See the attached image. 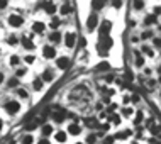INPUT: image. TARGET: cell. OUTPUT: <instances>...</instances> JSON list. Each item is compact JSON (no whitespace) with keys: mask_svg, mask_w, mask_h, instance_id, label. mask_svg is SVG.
I'll return each mask as SVG.
<instances>
[{"mask_svg":"<svg viewBox=\"0 0 161 144\" xmlns=\"http://www.w3.org/2000/svg\"><path fill=\"white\" fill-rule=\"evenodd\" d=\"M8 24L12 25V27H21L22 24H24V19H22V15H19V14H12V15H8Z\"/></svg>","mask_w":161,"mask_h":144,"instance_id":"cell-1","label":"cell"},{"mask_svg":"<svg viewBox=\"0 0 161 144\" xmlns=\"http://www.w3.org/2000/svg\"><path fill=\"white\" fill-rule=\"evenodd\" d=\"M5 110H7L10 115H14L21 110V105H19V102H7V103H5Z\"/></svg>","mask_w":161,"mask_h":144,"instance_id":"cell-2","label":"cell"},{"mask_svg":"<svg viewBox=\"0 0 161 144\" xmlns=\"http://www.w3.org/2000/svg\"><path fill=\"white\" fill-rule=\"evenodd\" d=\"M97 22H98L97 14H90L88 19H87V29H88L90 32H92V31H95V27H97Z\"/></svg>","mask_w":161,"mask_h":144,"instance_id":"cell-3","label":"cell"},{"mask_svg":"<svg viewBox=\"0 0 161 144\" xmlns=\"http://www.w3.org/2000/svg\"><path fill=\"white\" fill-rule=\"evenodd\" d=\"M42 56H44L46 59L56 58V49L53 46H44V47H42Z\"/></svg>","mask_w":161,"mask_h":144,"instance_id":"cell-4","label":"cell"},{"mask_svg":"<svg viewBox=\"0 0 161 144\" xmlns=\"http://www.w3.org/2000/svg\"><path fill=\"white\" fill-rule=\"evenodd\" d=\"M76 42V38L73 32H68L66 36H64V44H66V47H73Z\"/></svg>","mask_w":161,"mask_h":144,"instance_id":"cell-5","label":"cell"},{"mask_svg":"<svg viewBox=\"0 0 161 144\" xmlns=\"http://www.w3.org/2000/svg\"><path fill=\"white\" fill-rule=\"evenodd\" d=\"M110 29H112V24H110L109 21H105L104 24L100 25V36H102V38H105L107 34H109V31H110Z\"/></svg>","mask_w":161,"mask_h":144,"instance_id":"cell-6","label":"cell"},{"mask_svg":"<svg viewBox=\"0 0 161 144\" xmlns=\"http://www.w3.org/2000/svg\"><path fill=\"white\" fill-rule=\"evenodd\" d=\"M56 66H58L59 70H64V68L70 66V59L64 58V56H63V58H58V59H56Z\"/></svg>","mask_w":161,"mask_h":144,"instance_id":"cell-7","label":"cell"},{"mask_svg":"<svg viewBox=\"0 0 161 144\" xmlns=\"http://www.w3.org/2000/svg\"><path fill=\"white\" fill-rule=\"evenodd\" d=\"M68 132L71 136H78L81 132V127L78 126V124H70V126H68Z\"/></svg>","mask_w":161,"mask_h":144,"instance_id":"cell-8","label":"cell"},{"mask_svg":"<svg viewBox=\"0 0 161 144\" xmlns=\"http://www.w3.org/2000/svg\"><path fill=\"white\" fill-rule=\"evenodd\" d=\"M44 29H46V25L42 24V22H34V24H32V31H34V32L41 34V32H44Z\"/></svg>","mask_w":161,"mask_h":144,"instance_id":"cell-9","label":"cell"},{"mask_svg":"<svg viewBox=\"0 0 161 144\" xmlns=\"http://www.w3.org/2000/svg\"><path fill=\"white\" fill-rule=\"evenodd\" d=\"M41 131H42V136H44V137H48L49 134H53V126H51V124H44Z\"/></svg>","mask_w":161,"mask_h":144,"instance_id":"cell-10","label":"cell"},{"mask_svg":"<svg viewBox=\"0 0 161 144\" xmlns=\"http://www.w3.org/2000/svg\"><path fill=\"white\" fill-rule=\"evenodd\" d=\"M22 46H24L25 47V49H34V42L32 41H31V39L29 38H22Z\"/></svg>","mask_w":161,"mask_h":144,"instance_id":"cell-11","label":"cell"},{"mask_svg":"<svg viewBox=\"0 0 161 144\" xmlns=\"http://www.w3.org/2000/svg\"><path fill=\"white\" fill-rule=\"evenodd\" d=\"M53 76H54V75H53V71H51V70H46V71L42 73L41 78H42V81H53Z\"/></svg>","mask_w":161,"mask_h":144,"instance_id":"cell-12","label":"cell"},{"mask_svg":"<svg viewBox=\"0 0 161 144\" xmlns=\"http://www.w3.org/2000/svg\"><path fill=\"white\" fill-rule=\"evenodd\" d=\"M32 88L36 90V92H41V88H42V78H36V80L32 81Z\"/></svg>","mask_w":161,"mask_h":144,"instance_id":"cell-13","label":"cell"},{"mask_svg":"<svg viewBox=\"0 0 161 144\" xmlns=\"http://www.w3.org/2000/svg\"><path fill=\"white\" fill-rule=\"evenodd\" d=\"M49 41H51V42H59V41H61V34H59V32L49 34Z\"/></svg>","mask_w":161,"mask_h":144,"instance_id":"cell-14","label":"cell"},{"mask_svg":"<svg viewBox=\"0 0 161 144\" xmlns=\"http://www.w3.org/2000/svg\"><path fill=\"white\" fill-rule=\"evenodd\" d=\"M56 141H58V142H64V141H66V132H63V131L56 132Z\"/></svg>","mask_w":161,"mask_h":144,"instance_id":"cell-15","label":"cell"},{"mask_svg":"<svg viewBox=\"0 0 161 144\" xmlns=\"http://www.w3.org/2000/svg\"><path fill=\"white\" fill-rule=\"evenodd\" d=\"M8 63H10V66H17V64L21 63V58L17 54H14V56H10V61H8Z\"/></svg>","mask_w":161,"mask_h":144,"instance_id":"cell-16","label":"cell"},{"mask_svg":"<svg viewBox=\"0 0 161 144\" xmlns=\"http://www.w3.org/2000/svg\"><path fill=\"white\" fill-rule=\"evenodd\" d=\"M17 85H19V78H10V80H8V83H7V87L8 88H14V87H17Z\"/></svg>","mask_w":161,"mask_h":144,"instance_id":"cell-17","label":"cell"},{"mask_svg":"<svg viewBox=\"0 0 161 144\" xmlns=\"http://www.w3.org/2000/svg\"><path fill=\"white\" fill-rule=\"evenodd\" d=\"M70 12H71V5L64 4L63 7H61V14H63V15H66V14H70Z\"/></svg>","mask_w":161,"mask_h":144,"instance_id":"cell-18","label":"cell"},{"mask_svg":"<svg viewBox=\"0 0 161 144\" xmlns=\"http://www.w3.org/2000/svg\"><path fill=\"white\" fill-rule=\"evenodd\" d=\"M32 142H34V137H32V136L27 134V136H24V137H22V144H32Z\"/></svg>","mask_w":161,"mask_h":144,"instance_id":"cell-19","label":"cell"},{"mask_svg":"<svg viewBox=\"0 0 161 144\" xmlns=\"http://www.w3.org/2000/svg\"><path fill=\"white\" fill-rule=\"evenodd\" d=\"M109 63H107V61H104V63H100V66H97V71H107V70H109Z\"/></svg>","mask_w":161,"mask_h":144,"instance_id":"cell-20","label":"cell"},{"mask_svg":"<svg viewBox=\"0 0 161 144\" xmlns=\"http://www.w3.org/2000/svg\"><path fill=\"white\" fill-rule=\"evenodd\" d=\"M95 141H97V136H95V134H88V136H87V144H95Z\"/></svg>","mask_w":161,"mask_h":144,"instance_id":"cell-21","label":"cell"},{"mask_svg":"<svg viewBox=\"0 0 161 144\" xmlns=\"http://www.w3.org/2000/svg\"><path fill=\"white\" fill-rule=\"evenodd\" d=\"M44 7H46V12H48V14H54V10H56L54 4H46Z\"/></svg>","mask_w":161,"mask_h":144,"instance_id":"cell-22","label":"cell"},{"mask_svg":"<svg viewBox=\"0 0 161 144\" xmlns=\"http://www.w3.org/2000/svg\"><path fill=\"white\" fill-rule=\"evenodd\" d=\"M129 134H131L129 131H122L120 134H117V136H115V139H126V137H127Z\"/></svg>","mask_w":161,"mask_h":144,"instance_id":"cell-23","label":"cell"},{"mask_svg":"<svg viewBox=\"0 0 161 144\" xmlns=\"http://www.w3.org/2000/svg\"><path fill=\"white\" fill-rule=\"evenodd\" d=\"M17 95H19L21 98H27V97H29V95H27V92H25L24 88H19V90H17Z\"/></svg>","mask_w":161,"mask_h":144,"instance_id":"cell-24","label":"cell"},{"mask_svg":"<svg viewBox=\"0 0 161 144\" xmlns=\"http://www.w3.org/2000/svg\"><path fill=\"white\" fill-rule=\"evenodd\" d=\"M7 42H8V44H12V46H14V44H17V36H14V34H12V36H8Z\"/></svg>","mask_w":161,"mask_h":144,"instance_id":"cell-25","label":"cell"},{"mask_svg":"<svg viewBox=\"0 0 161 144\" xmlns=\"http://www.w3.org/2000/svg\"><path fill=\"white\" fill-rule=\"evenodd\" d=\"M110 122L119 124V122H120V117H119V115H115V114H112V115H110Z\"/></svg>","mask_w":161,"mask_h":144,"instance_id":"cell-26","label":"cell"},{"mask_svg":"<svg viewBox=\"0 0 161 144\" xmlns=\"http://www.w3.org/2000/svg\"><path fill=\"white\" fill-rule=\"evenodd\" d=\"M85 124H87V126H88V127H97V126H98V124L95 122L93 119H92V120H90V119H87V120H85Z\"/></svg>","mask_w":161,"mask_h":144,"instance_id":"cell-27","label":"cell"},{"mask_svg":"<svg viewBox=\"0 0 161 144\" xmlns=\"http://www.w3.org/2000/svg\"><path fill=\"white\" fill-rule=\"evenodd\" d=\"M53 117H54V122H63V120H64V119H63V114H54Z\"/></svg>","mask_w":161,"mask_h":144,"instance_id":"cell-28","label":"cell"},{"mask_svg":"<svg viewBox=\"0 0 161 144\" xmlns=\"http://www.w3.org/2000/svg\"><path fill=\"white\" fill-rule=\"evenodd\" d=\"M24 61H25V63H34V61H36V58H34L32 54H29V56H25V58H24Z\"/></svg>","mask_w":161,"mask_h":144,"instance_id":"cell-29","label":"cell"},{"mask_svg":"<svg viewBox=\"0 0 161 144\" xmlns=\"http://www.w3.org/2000/svg\"><path fill=\"white\" fill-rule=\"evenodd\" d=\"M154 21H156V19H154V15H148V17H146V21H144V22H146V24H153V22H154Z\"/></svg>","mask_w":161,"mask_h":144,"instance_id":"cell-30","label":"cell"},{"mask_svg":"<svg viewBox=\"0 0 161 144\" xmlns=\"http://www.w3.org/2000/svg\"><path fill=\"white\" fill-rule=\"evenodd\" d=\"M49 25H51V27H53V29H56V27H58V25H59V19H53Z\"/></svg>","mask_w":161,"mask_h":144,"instance_id":"cell-31","label":"cell"},{"mask_svg":"<svg viewBox=\"0 0 161 144\" xmlns=\"http://www.w3.org/2000/svg\"><path fill=\"white\" fill-rule=\"evenodd\" d=\"M25 75V68H19V70H17V78H19V76H24Z\"/></svg>","mask_w":161,"mask_h":144,"instance_id":"cell-32","label":"cell"},{"mask_svg":"<svg viewBox=\"0 0 161 144\" xmlns=\"http://www.w3.org/2000/svg\"><path fill=\"white\" fill-rule=\"evenodd\" d=\"M92 7L93 8H102V7H104V4H102V2H93Z\"/></svg>","mask_w":161,"mask_h":144,"instance_id":"cell-33","label":"cell"},{"mask_svg":"<svg viewBox=\"0 0 161 144\" xmlns=\"http://www.w3.org/2000/svg\"><path fill=\"white\" fill-rule=\"evenodd\" d=\"M38 144H51V142H49V139H48V137H42V139L39 141Z\"/></svg>","mask_w":161,"mask_h":144,"instance_id":"cell-34","label":"cell"},{"mask_svg":"<svg viewBox=\"0 0 161 144\" xmlns=\"http://www.w3.org/2000/svg\"><path fill=\"white\" fill-rule=\"evenodd\" d=\"M131 114H132V109L126 107V109H124V115H131Z\"/></svg>","mask_w":161,"mask_h":144,"instance_id":"cell-35","label":"cell"},{"mask_svg":"<svg viewBox=\"0 0 161 144\" xmlns=\"http://www.w3.org/2000/svg\"><path fill=\"white\" fill-rule=\"evenodd\" d=\"M36 126H38V124H36V122H32V124H29V126L25 127V129H27V131H31V129H36Z\"/></svg>","mask_w":161,"mask_h":144,"instance_id":"cell-36","label":"cell"},{"mask_svg":"<svg viewBox=\"0 0 161 144\" xmlns=\"http://www.w3.org/2000/svg\"><path fill=\"white\" fill-rule=\"evenodd\" d=\"M134 7H136V8H143V2H136Z\"/></svg>","mask_w":161,"mask_h":144,"instance_id":"cell-37","label":"cell"},{"mask_svg":"<svg viewBox=\"0 0 161 144\" xmlns=\"http://www.w3.org/2000/svg\"><path fill=\"white\" fill-rule=\"evenodd\" d=\"M7 7V2H4V0H0V8H5Z\"/></svg>","mask_w":161,"mask_h":144,"instance_id":"cell-38","label":"cell"},{"mask_svg":"<svg viewBox=\"0 0 161 144\" xmlns=\"http://www.w3.org/2000/svg\"><path fill=\"white\" fill-rule=\"evenodd\" d=\"M112 80H114V76H105V81H107V83H110V81H112Z\"/></svg>","mask_w":161,"mask_h":144,"instance_id":"cell-39","label":"cell"},{"mask_svg":"<svg viewBox=\"0 0 161 144\" xmlns=\"http://www.w3.org/2000/svg\"><path fill=\"white\" fill-rule=\"evenodd\" d=\"M154 44H156V46H159V47H161V39H154Z\"/></svg>","mask_w":161,"mask_h":144,"instance_id":"cell-40","label":"cell"},{"mask_svg":"<svg viewBox=\"0 0 161 144\" xmlns=\"http://www.w3.org/2000/svg\"><path fill=\"white\" fill-rule=\"evenodd\" d=\"M2 81H4V73L0 71V83H2Z\"/></svg>","mask_w":161,"mask_h":144,"instance_id":"cell-41","label":"cell"},{"mask_svg":"<svg viewBox=\"0 0 161 144\" xmlns=\"http://www.w3.org/2000/svg\"><path fill=\"white\" fill-rule=\"evenodd\" d=\"M2 126H4V124H2V120H0V129H2Z\"/></svg>","mask_w":161,"mask_h":144,"instance_id":"cell-42","label":"cell"},{"mask_svg":"<svg viewBox=\"0 0 161 144\" xmlns=\"http://www.w3.org/2000/svg\"><path fill=\"white\" fill-rule=\"evenodd\" d=\"M78 144H83V142H78Z\"/></svg>","mask_w":161,"mask_h":144,"instance_id":"cell-43","label":"cell"}]
</instances>
